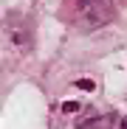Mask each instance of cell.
Here are the masks:
<instances>
[{
	"instance_id": "cell-1",
	"label": "cell",
	"mask_w": 127,
	"mask_h": 129,
	"mask_svg": "<svg viewBox=\"0 0 127 129\" xmlns=\"http://www.w3.org/2000/svg\"><path fill=\"white\" fill-rule=\"evenodd\" d=\"M119 129H127V118H124V121H121V126H119Z\"/></svg>"
},
{
	"instance_id": "cell-2",
	"label": "cell",
	"mask_w": 127,
	"mask_h": 129,
	"mask_svg": "<svg viewBox=\"0 0 127 129\" xmlns=\"http://www.w3.org/2000/svg\"><path fill=\"white\" fill-rule=\"evenodd\" d=\"M82 3H85V6H88V3H99V0H82Z\"/></svg>"
}]
</instances>
